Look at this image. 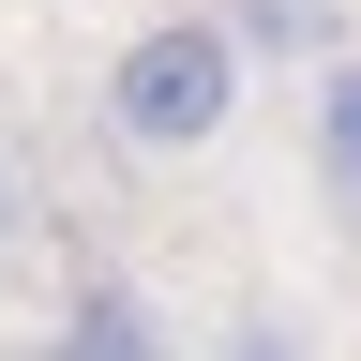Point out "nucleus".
<instances>
[{"label":"nucleus","mask_w":361,"mask_h":361,"mask_svg":"<svg viewBox=\"0 0 361 361\" xmlns=\"http://www.w3.org/2000/svg\"><path fill=\"white\" fill-rule=\"evenodd\" d=\"M241 61H256V45L226 30L211 0H196V16H151V30L106 61V135H121L135 166H196L211 135L241 121Z\"/></svg>","instance_id":"1"},{"label":"nucleus","mask_w":361,"mask_h":361,"mask_svg":"<svg viewBox=\"0 0 361 361\" xmlns=\"http://www.w3.org/2000/svg\"><path fill=\"white\" fill-rule=\"evenodd\" d=\"M30 361H180V331H166V301L135 286V271H90V286L45 316Z\"/></svg>","instance_id":"2"},{"label":"nucleus","mask_w":361,"mask_h":361,"mask_svg":"<svg viewBox=\"0 0 361 361\" xmlns=\"http://www.w3.org/2000/svg\"><path fill=\"white\" fill-rule=\"evenodd\" d=\"M316 211H331L346 241H361V45H346L331 75H316Z\"/></svg>","instance_id":"3"},{"label":"nucleus","mask_w":361,"mask_h":361,"mask_svg":"<svg viewBox=\"0 0 361 361\" xmlns=\"http://www.w3.org/2000/svg\"><path fill=\"white\" fill-rule=\"evenodd\" d=\"M256 61H346V0H211Z\"/></svg>","instance_id":"4"},{"label":"nucleus","mask_w":361,"mask_h":361,"mask_svg":"<svg viewBox=\"0 0 361 361\" xmlns=\"http://www.w3.org/2000/svg\"><path fill=\"white\" fill-rule=\"evenodd\" d=\"M211 361H301V316H271V301H241V316H226V346Z\"/></svg>","instance_id":"5"},{"label":"nucleus","mask_w":361,"mask_h":361,"mask_svg":"<svg viewBox=\"0 0 361 361\" xmlns=\"http://www.w3.org/2000/svg\"><path fill=\"white\" fill-rule=\"evenodd\" d=\"M0 226H16V166H0Z\"/></svg>","instance_id":"6"}]
</instances>
